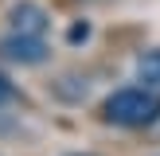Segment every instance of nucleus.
Returning a JSON list of instances; mask_svg holds the SVG:
<instances>
[{
    "label": "nucleus",
    "mask_w": 160,
    "mask_h": 156,
    "mask_svg": "<svg viewBox=\"0 0 160 156\" xmlns=\"http://www.w3.org/2000/svg\"><path fill=\"white\" fill-rule=\"evenodd\" d=\"M0 55L12 59V62H20V66H39L51 51H47V43L35 39V35H12V31H8V35L0 39Z\"/></svg>",
    "instance_id": "obj_3"
},
{
    "label": "nucleus",
    "mask_w": 160,
    "mask_h": 156,
    "mask_svg": "<svg viewBox=\"0 0 160 156\" xmlns=\"http://www.w3.org/2000/svg\"><path fill=\"white\" fill-rule=\"evenodd\" d=\"M102 117L117 129H148L160 121V90L152 86H125L102 101Z\"/></svg>",
    "instance_id": "obj_1"
},
{
    "label": "nucleus",
    "mask_w": 160,
    "mask_h": 156,
    "mask_svg": "<svg viewBox=\"0 0 160 156\" xmlns=\"http://www.w3.org/2000/svg\"><path fill=\"white\" fill-rule=\"evenodd\" d=\"M8 101H16V86H12V78L0 70V105H8Z\"/></svg>",
    "instance_id": "obj_5"
},
{
    "label": "nucleus",
    "mask_w": 160,
    "mask_h": 156,
    "mask_svg": "<svg viewBox=\"0 0 160 156\" xmlns=\"http://www.w3.org/2000/svg\"><path fill=\"white\" fill-rule=\"evenodd\" d=\"M47 27H51V16H47V8L35 4V0H20V4L8 12V31H12V35H35V39H43Z\"/></svg>",
    "instance_id": "obj_2"
},
{
    "label": "nucleus",
    "mask_w": 160,
    "mask_h": 156,
    "mask_svg": "<svg viewBox=\"0 0 160 156\" xmlns=\"http://www.w3.org/2000/svg\"><path fill=\"white\" fill-rule=\"evenodd\" d=\"M78 39H90V23H74L70 27V43H78Z\"/></svg>",
    "instance_id": "obj_6"
},
{
    "label": "nucleus",
    "mask_w": 160,
    "mask_h": 156,
    "mask_svg": "<svg viewBox=\"0 0 160 156\" xmlns=\"http://www.w3.org/2000/svg\"><path fill=\"white\" fill-rule=\"evenodd\" d=\"M137 78L145 86H152V90H160V47H152V51H145L137 59Z\"/></svg>",
    "instance_id": "obj_4"
},
{
    "label": "nucleus",
    "mask_w": 160,
    "mask_h": 156,
    "mask_svg": "<svg viewBox=\"0 0 160 156\" xmlns=\"http://www.w3.org/2000/svg\"><path fill=\"white\" fill-rule=\"evenodd\" d=\"M70 156H86V152H70Z\"/></svg>",
    "instance_id": "obj_7"
}]
</instances>
